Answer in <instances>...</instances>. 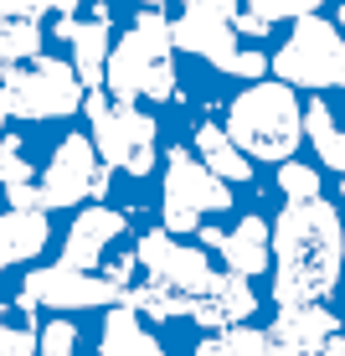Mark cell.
I'll use <instances>...</instances> for the list:
<instances>
[{
  "mask_svg": "<svg viewBox=\"0 0 345 356\" xmlns=\"http://www.w3.org/2000/svg\"><path fill=\"white\" fill-rule=\"evenodd\" d=\"M345 264V222L325 196H289L274 217V305L325 300Z\"/></svg>",
  "mask_w": 345,
  "mask_h": 356,
  "instance_id": "6da1fadb",
  "label": "cell"
},
{
  "mask_svg": "<svg viewBox=\"0 0 345 356\" xmlns=\"http://www.w3.org/2000/svg\"><path fill=\"white\" fill-rule=\"evenodd\" d=\"M227 134L253 161H289L304 140V108L294 98V83L263 78L248 93H237L227 108Z\"/></svg>",
  "mask_w": 345,
  "mask_h": 356,
  "instance_id": "7a4b0ae2",
  "label": "cell"
},
{
  "mask_svg": "<svg viewBox=\"0 0 345 356\" xmlns=\"http://www.w3.org/2000/svg\"><path fill=\"white\" fill-rule=\"evenodd\" d=\"M170 52H176V36H170V21L160 16L155 6L140 10L134 31L119 47H108V67H103V88L114 98H170L176 93V67H170Z\"/></svg>",
  "mask_w": 345,
  "mask_h": 356,
  "instance_id": "3957f363",
  "label": "cell"
},
{
  "mask_svg": "<svg viewBox=\"0 0 345 356\" xmlns=\"http://www.w3.org/2000/svg\"><path fill=\"white\" fill-rule=\"evenodd\" d=\"M83 78L78 67L57 63V57H26V63L0 67V98L16 119H67L83 108Z\"/></svg>",
  "mask_w": 345,
  "mask_h": 356,
  "instance_id": "277c9868",
  "label": "cell"
},
{
  "mask_svg": "<svg viewBox=\"0 0 345 356\" xmlns=\"http://www.w3.org/2000/svg\"><path fill=\"white\" fill-rule=\"evenodd\" d=\"M160 212L176 238L201 232L206 212H232V181H221L201 155H191L186 145L165 150V186H160Z\"/></svg>",
  "mask_w": 345,
  "mask_h": 356,
  "instance_id": "5b68a950",
  "label": "cell"
},
{
  "mask_svg": "<svg viewBox=\"0 0 345 356\" xmlns=\"http://www.w3.org/2000/svg\"><path fill=\"white\" fill-rule=\"evenodd\" d=\"M274 72L294 88H345V31L335 21L304 10L289 42L274 52Z\"/></svg>",
  "mask_w": 345,
  "mask_h": 356,
  "instance_id": "8992f818",
  "label": "cell"
},
{
  "mask_svg": "<svg viewBox=\"0 0 345 356\" xmlns=\"http://www.w3.org/2000/svg\"><path fill=\"white\" fill-rule=\"evenodd\" d=\"M83 108L93 119V145L103 165H119L129 176L155 170V119L140 114L129 98H103V88L83 93Z\"/></svg>",
  "mask_w": 345,
  "mask_h": 356,
  "instance_id": "52a82bcc",
  "label": "cell"
},
{
  "mask_svg": "<svg viewBox=\"0 0 345 356\" xmlns=\"http://www.w3.org/2000/svg\"><path fill=\"white\" fill-rule=\"evenodd\" d=\"M124 284L119 279H98L93 268H72V264H52V268H31L26 284L16 294V310L31 315L36 305L47 310H88V305H119Z\"/></svg>",
  "mask_w": 345,
  "mask_h": 356,
  "instance_id": "ba28073f",
  "label": "cell"
},
{
  "mask_svg": "<svg viewBox=\"0 0 345 356\" xmlns=\"http://www.w3.org/2000/svg\"><path fill=\"white\" fill-rule=\"evenodd\" d=\"M134 253H140L144 274L160 279V284L176 289V294H191V300H196V294L212 284V264H206V253H196V248H186V243H176V232H170V227L144 232V238L134 243Z\"/></svg>",
  "mask_w": 345,
  "mask_h": 356,
  "instance_id": "9c48e42d",
  "label": "cell"
},
{
  "mask_svg": "<svg viewBox=\"0 0 345 356\" xmlns=\"http://www.w3.org/2000/svg\"><path fill=\"white\" fill-rule=\"evenodd\" d=\"M93 176H98V145L88 140V134H67V140L52 150V165H47V176H42L47 212L78 207L83 196L93 191Z\"/></svg>",
  "mask_w": 345,
  "mask_h": 356,
  "instance_id": "30bf717a",
  "label": "cell"
},
{
  "mask_svg": "<svg viewBox=\"0 0 345 356\" xmlns=\"http://www.w3.org/2000/svg\"><path fill=\"white\" fill-rule=\"evenodd\" d=\"M170 36H176L180 52H196L206 57L212 67L232 72V63H237V26H232L227 16H212V10H191L180 6V21H170Z\"/></svg>",
  "mask_w": 345,
  "mask_h": 356,
  "instance_id": "8fae6325",
  "label": "cell"
},
{
  "mask_svg": "<svg viewBox=\"0 0 345 356\" xmlns=\"http://www.w3.org/2000/svg\"><path fill=\"white\" fill-rule=\"evenodd\" d=\"M258 310V294L248 289V274H212V284H206L201 294L191 300V321L196 325H237V321H248V315Z\"/></svg>",
  "mask_w": 345,
  "mask_h": 356,
  "instance_id": "7c38bea8",
  "label": "cell"
},
{
  "mask_svg": "<svg viewBox=\"0 0 345 356\" xmlns=\"http://www.w3.org/2000/svg\"><path fill=\"white\" fill-rule=\"evenodd\" d=\"M124 227H129V217L124 212H114V207H88V212H78V222H72L67 232V248H62V264L72 268H98L103 264V248L114 238H124Z\"/></svg>",
  "mask_w": 345,
  "mask_h": 356,
  "instance_id": "4fadbf2b",
  "label": "cell"
},
{
  "mask_svg": "<svg viewBox=\"0 0 345 356\" xmlns=\"http://www.w3.org/2000/svg\"><path fill=\"white\" fill-rule=\"evenodd\" d=\"M335 330H340V321L319 300H310V305H278L274 346L278 351H325V341L335 336Z\"/></svg>",
  "mask_w": 345,
  "mask_h": 356,
  "instance_id": "5bb4252c",
  "label": "cell"
},
{
  "mask_svg": "<svg viewBox=\"0 0 345 356\" xmlns=\"http://www.w3.org/2000/svg\"><path fill=\"white\" fill-rule=\"evenodd\" d=\"M268 238H274V227H268V217H258V212H248L232 232H221V243H217V253L227 259V268L232 274H263L268 268Z\"/></svg>",
  "mask_w": 345,
  "mask_h": 356,
  "instance_id": "9a60e30c",
  "label": "cell"
},
{
  "mask_svg": "<svg viewBox=\"0 0 345 356\" xmlns=\"http://www.w3.org/2000/svg\"><path fill=\"white\" fill-rule=\"evenodd\" d=\"M47 212L36 207V212H21V207H10L6 217H0V268L10 264H26L36 253L47 248Z\"/></svg>",
  "mask_w": 345,
  "mask_h": 356,
  "instance_id": "2e32d148",
  "label": "cell"
},
{
  "mask_svg": "<svg viewBox=\"0 0 345 356\" xmlns=\"http://www.w3.org/2000/svg\"><path fill=\"white\" fill-rule=\"evenodd\" d=\"M98 351L103 356H160V341L144 330V315L134 310L129 300L114 305V315L103 321V336H98Z\"/></svg>",
  "mask_w": 345,
  "mask_h": 356,
  "instance_id": "e0dca14e",
  "label": "cell"
},
{
  "mask_svg": "<svg viewBox=\"0 0 345 356\" xmlns=\"http://www.w3.org/2000/svg\"><path fill=\"white\" fill-rule=\"evenodd\" d=\"M196 155H201V161L212 165L221 181H232V186L253 181V155L242 150V145L232 140L221 124H201V129H196Z\"/></svg>",
  "mask_w": 345,
  "mask_h": 356,
  "instance_id": "ac0fdd59",
  "label": "cell"
},
{
  "mask_svg": "<svg viewBox=\"0 0 345 356\" xmlns=\"http://www.w3.org/2000/svg\"><path fill=\"white\" fill-rule=\"evenodd\" d=\"M108 16H93V21H78L72 31V67H78L83 88H103V67H108Z\"/></svg>",
  "mask_w": 345,
  "mask_h": 356,
  "instance_id": "d6986e66",
  "label": "cell"
},
{
  "mask_svg": "<svg viewBox=\"0 0 345 356\" xmlns=\"http://www.w3.org/2000/svg\"><path fill=\"white\" fill-rule=\"evenodd\" d=\"M304 134H310V145H314L319 161L345 176V129L335 124V114H330L325 98H310V108H304Z\"/></svg>",
  "mask_w": 345,
  "mask_h": 356,
  "instance_id": "ffe728a7",
  "label": "cell"
},
{
  "mask_svg": "<svg viewBox=\"0 0 345 356\" xmlns=\"http://www.w3.org/2000/svg\"><path fill=\"white\" fill-rule=\"evenodd\" d=\"M201 356H268V351H278L274 346V330H253V325H221V336L212 341H201L196 346Z\"/></svg>",
  "mask_w": 345,
  "mask_h": 356,
  "instance_id": "44dd1931",
  "label": "cell"
},
{
  "mask_svg": "<svg viewBox=\"0 0 345 356\" xmlns=\"http://www.w3.org/2000/svg\"><path fill=\"white\" fill-rule=\"evenodd\" d=\"M36 52H42V26H36V16H0V67L26 63Z\"/></svg>",
  "mask_w": 345,
  "mask_h": 356,
  "instance_id": "7402d4cb",
  "label": "cell"
},
{
  "mask_svg": "<svg viewBox=\"0 0 345 356\" xmlns=\"http://www.w3.org/2000/svg\"><path fill=\"white\" fill-rule=\"evenodd\" d=\"M278 191L283 196H319V170L299 161H278Z\"/></svg>",
  "mask_w": 345,
  "mask_h": 356,
  "instance_id": "603a6c76",
  "label": "cell"
},
{
  "mask_svg": "<svg viewBox=\"0 0 345 356\" xmlns=\"http://www.w3.org/2000/svg\"><path fill=\"white\" fill-rule=\"evenodd\" d=\"M72 346H78V330H72V321H62V315L36 330V351H47V356H67Z\"/></svg>",
  "mask_w": 345,
  "mask_h": 356,
  "instance_id": "cb8c5ba5",
  "label": "cell"
},
{
  "mask_svg": "<svg viewBox=\"0 0 345 356\" xmlns=\"http://www.w3.org/2000/svg\"><path fill=\"white\" fill-rule=\"evenodd\" d=\"M242 6L258 10L268 26H278V21H299L304 10H314V6H319V0H242Z\"/></svg>",
  "mask_w": 345,
  "mask_h": 356,
  "instance_id": "d4e9b609",
  "label": "cell"
},
{
  "mask_svg": "<svg viewBox=\"0 0 345 356\" xmlns=\"http://www.w3.org/2000/svg\"><path fill=\"white\" fill-rule=\"evenodd\" d=\"M26 176H31V165H26V155H21V140L6 134V140H0V181H26Z\"/></svg>",
  "mask_w": 345,
  "mask_h": 356,
  "instance_id": "484cf974",
  "label": "cell"
},
{
  "mask_svg": "<svg viewBox=\"0 0 345 356\" xmlns=\"http://www.w3.org/2000/svg\"><path fill=\"white\" fill-rule=\"evenodd\" d=\"M83 0H0V16H42V10H78Z\"/></svg>",
  "mask_w": 345,
  "mask_h": 356,
  "instance_id": "4316f807",
  "label": "cell"
},
{
  "mask_svg": "<svg viewBox=\"0 0 345 356\" xmlns=\"http://www.w3.org/2000/svg\"><path fill=\"white\" fill-rule=\"evenodd\" d=\"M36 330L31 325H0V356H31Z\"/></svg>",
  "mask_w": 345,
  "mask_h": 356,
  "instance_id": "83f0119b",
  "label": "cell"
},
{
  "mask_svg": "<svg viewBox=\"0 0 345 356\" xmlns=\"http://www.w3.org/2000/svg\"><path fill=\"white\" fill-rule=\"evenodd\" d=\"M6 196H10V207H21V212H36V207L47 212V196H42V186H31V176L26 181H6Z\"/></svg>",
  "mask_w": 345,
  "mask_h": 356,
  "instance_id": "f1b7e54d",
  "label": "cell"
},
{
  "mask_svg": "<svg viewBox=\"0 0 345 356\" xmlns=\"http://www.w3.org/2000/svg\"><path fill=\"white\" fill-rule=\"evenodd\" d=\"M232 72H237V78H263V72H268V52H258V47H237Z\"/></svg>",
  "mask_w": 345,
  "mask_h": 356,
  "instance_id": "f546056e",
  "label": "cell"
},
{
  "mask_svg": "<svg viewBox=\"0 0 345 356\" xmlns=\"http://www.w3.org/2000/svg\"><path fill=\"white\" fill-rule=\"evenodd\" d=\"M180 6H191V10H212V16H237V6H242V0H180Z\"/></svg>",
  "mask_w": 345,
  "mask_h": 356,
  "instance_id": "4dcf8cb0",
  "label": "cell"
},
{
  "mask_svg": "<svg viewBox=\"0 0 345 356\" xmlns=\"http://www.w3.org/2000/svg\"><path fill=\"white\" fill-rule=\"evenodd\" d=\"M88 196H98V202L108 196V170H103V165H98V176H93V191H88Z\"/></svg>",
  "mask_w": 345,
  "mask_h": 356,
  "instance_id": "1f68e13d",
  "label": "cell"
},
{
  "mask_svg": "<svg viewBox=\"0 0 345 356\" xmlns=\"http://www.w3.org/2000/svg\"><path fill=\"white\" fill-rule=\"evenodd\" d=\"M335 26L345 31V6H335Z\"/></svg>",
  "mask_w": 345,
  "mask_h": 356,
  "instance_id": "d6a6232c",
  "label": "cell"
},
{
  "mask_svg": "<svg viewBox=\"0 0 345 356\" xmlns=\"http://www.w3.org/2000/svg\"><path fill=\"white\" fill-rule=\"evenodd\" d=\"M6 119H10V108H6V98H0V129H6Z\"/></svg>",
  "mask_w": 345,
  "mask_h": 356,
  "instance_id": "836d02e7",
  "label": "cell"
},
{
  "mask_svg": "<svg viewBox=\"0 0 345 356\" xmlns=\"http://www.w3.org/2000/svg\"><path fill=\"white\" fill-rule=\"evenodd\" d=\"M140 6H160V0H140Z\"/></svg>",
  "mask_w": 345,
  "mask_h": 356,
  "instance_id": "e575fe53",
  "label": "cell"
},
{
  "mask_svg": "<svg viewBox=\"0 0 345 356\" xmlns=\"http://www.w3.org/2000/svg\"><path fill=\"white\" fill-rule=\"evenodd\" d=\"M0 321H6V310H0Z\"/></svg>",
  "mask_w": 345,
  "mask_h": 356,
  "instance_id": "d590c367",
  "label": "cell"
}]
</instances>
